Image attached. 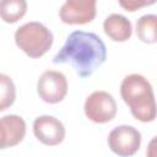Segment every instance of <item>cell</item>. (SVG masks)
I'll return each instance as SVG.
<instances>
[{
  "label": "cell",
  "mask_w": 157,
  "mask_h": 157,
  "mask_svg": "<svg viewBox=\"0 0 157 157\" xmlns=\"http://www.w3.org/2000/svg\"><path fill=\"white\" fill-rule=\"evenodd\" d=\"M107 59V48L92 32L74 31L53 59L54 64H71L80 77L91 76Z\"/></svg>",
  "instance_id": "cell-1"
},
{
  "label": "cell",
  "mask_w": 157,
  "mask_h": 157,
  "mask_svg": "<svg viewBox=\"0 0 157 157\" xmlns=\"http://www.w3.org/2000/svg\"><path fill=\"white\" fill-rule=\"evenodd\" d=\"M123 101L129 105L134 118L142 123L153 121L156 118V102L151 83L140 74L125 76L120 85Z\"/></svg>",
  "instance_id": "cell-2"
},
{
  "label": "cell",
  "mask_w": 157,
  "mask_h": 157,
  "mask_svg": "<svg viewBox=\"0 0 157 157\" xmlns=\"http://www.w3.org/2000/svg\"><path fill=\"white\" fill-rule=\"evenodd\" d=\"M16 45L29 58L43 56L53 44V33L40 22L31 21L15 32Z\"/></svg>",
  "instance_id": "cell-3"
},
{
  "label": "cell",
  "mask_w": 157,
  "mask_h": 157,
  "mask_svg": "<svg viewBox=\"0 0 157 157\" xmlns=\"http://www.w3.org/2000/svg\"><path fill=\"white\" fill-rule=\"evenodd\" d=\"M83 110L91 121L103 124L115 118L117 103L110 93L105 91H94L86 98Z\"/></svg>",
  "instance_id": "cell-4"
},
{
  "label": "cell",
  "mask_w": 157,
  "mask_h": 157,
  "mask_svg": "<svg viewBox=\"0 0 157 157\" xmlns=\"http://www.w3.org/2000/svg\"><path fill=\"white\" fill-rule=\"evenodd\" d=\"M141 145V132L131 125H119L108 135L109 148L120 157L134 156Z\"/></svg>",
  "instance_id": "cell-5"
},
{
  "label": "cell",
  "mask_w": 157,
  "mask_h": 157,
  "mask_svg": "<svg viewBox=\"0 0 157 157\" xmlns=\"http://www.w3.org/2000/svg\"><path fill=\"white\" fill-rule=\"evenodd\" d=\"M37 92L45 103H59L67 93V80L60 71L47 70L38 78Z\"/></svg>",
  "instance_id": "cell-6"
},
{
  "label": "cell",
  "mask_w": 157,
  "mask_h": 157,
  "mask_svg": "<svg viewBox=\"0 0 157 157\" xmlns=\"http://www.w3.org/2000/svg\"><path fill=\"white\" fill-rule=\"evenodd\" d=\"M96 0H67L60 10L59 17L67 25H85L96 16Z\"/></svg>",
  "instance_id": "cell-7"
},
{
  "label": "cell",
  "mask_w": 157,
  "mask_h": 157,
  "mask_svg": "<svg viewBox=\"0 0 157 157\" xmlns=\"http://www.w3.org/2000/svg\"><path fill=\"white\" fill-rule=\"evenodd\" d=\"M34 136L47 146H56L65 139L64 124L52 115H40L33 121Z\"/></svg>",
  "instance_id": "cell-8"
},
{
  "label": "cell",
  "mask_w": 157,
  "mask_h": 157,
  "mask_svg": "<svg viewBox=\"0 0 157 157\" xmlns=\"http://www.w3.org/2000/svg\"><path fill=\"white\" fill-rule=\"evenodd\" d=\"M26 135V123L23 118L10 114L0 118V150L16 146Z\"/></svg>",
  "instance_id": "cell-9"
},
{
  "label": "cell",
  "mask_w": 157,
  "mask_h": 157,
  "mask_svg": "<svg viewBox=\"0 0 157 157\" xmlns=\"http://www.w3.org/2000/svg\"><path fill=\"white\" fill-rule=\"evenodd\" d=\"M105 34L114 42H125L132 34L131 22L123 15L112 13L103 22Z\"/></svg>",
  "instance_id": "cell-10"
},
{
  "label": "cell",
  "mask_w": 157,
  "mask_h": 157,
  "mask_svg": "<svg viewBox=\"0 0 157 157\" xmlns=\"http://www.w3.org/2000/svg\"><path fill=\"white\" fill-rule=\"evenodd\" d=\"M27 11V2L25 0H1L0 1V18L6 23H15L21 20Z\"/></svg>",
  "instance_id": "cell-11"
},
{
  "label": "cell",
  "mask_w": 157,
  "mask_h": 157,
  "mask_svg": "<svg viewBox=\"0 0 157 157\" xmlns=\"http://www.w3.org/2000/svg\"><path fill=\"white\" fill-rule=\"evenodd\" d=\"M156 22L157 16L152 13L144 15L136 21V34L140 40L147 44H153L157 42Z\"/></svg>",
  "instance_id": "cell-12"
},
{
  "label": "cell",
  "mask_w": 157,
  "mask_h": 157,
  "mask_svg": "<svg viewBox=\"0 0 157 157\" xmlns=\"http://www.w3.org/2000/svg\"><path fill=\"white\" fill-rule=\"evenodd\" d=\"M16 99V87L9 75L0 72V112L10 108Z\"/></svg>",
  "instance_id": "cell-13"
},
{
  "label": "cell",
  "mask_w": 157,
  "mask_h": 157,
  "mask_svg": "<svg viewBox=\"0 0 157 157\" xmlns=\"http://www.w3.org/2000/svg\"><path fill=\"white\" fill-rule=\"evenodd\" d=\"M120 6H123L125 10L128 11H135L142 6H147V5H152L155 4V0H151V1H142V0H128V1H120L119 2Z\"/></svg>",
  "instance_id": "cell-14"
}]
</instances>
